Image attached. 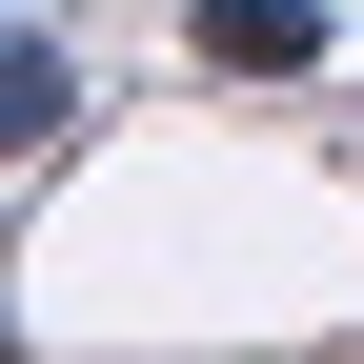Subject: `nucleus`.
<instances>
[{"instance_id":"f257e3e1","label":"nucleus","mask_w":364,"mask_h":364,"mask_svg":"<svg viewBox=\"0 0 364 364\" xmlns=\"http://www.w3.org/2000/svg\"><path fill=\"white\" fill-rule=\"evenodd\" d=\"M81 122V41H61V0H0V162H41Z\"/></svg>"},{"instance_id":"f03ea898","label":"nucleus","mask_w":364,"mask_h":364,"mask_svg":"<svg viewBox=\"0 0 364 364\" xmlns=\"http://www.w3.org/2000/svg\"><path fill=\"white\" fill-rule=\"evenodd\" d=\"M182 41H203L223 81H304V61H324V0H203Z\"/></svg>"}]
</instances>
